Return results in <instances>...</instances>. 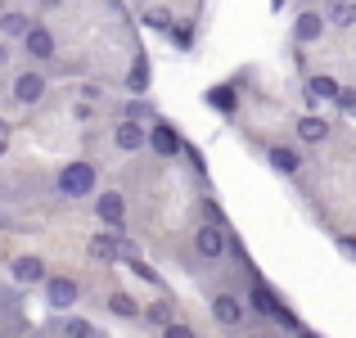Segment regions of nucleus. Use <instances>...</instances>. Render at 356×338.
<instances>
[{
	"label": "nucleus",
	"instance_id": "f257e3e1",
	"mask_svg": "<svg viewBox=\"0 0 356 338\" xmlns=\"http://www.w3.org/2000/svg\"><path fill=\"white\" fill-rule=\"evenodd\" d=\"M95 185H99V176L90 163H63L59 167V194L63 199H90Z\"/></svg>",
	"mask_w": 356,
	"mask_h": 338
},
{
	"label": "nucleus",
	"instance_id": "f03ea898",
	"mask_svg": "<svg viewBox=\"0 0 356 338\" xmlns=\"http://www.w3.org/2000/svg\"><path fill=\"white\" fill-rule=\"evenodd\" d=\"M194 252H199L203 261H221L226 257V234H221V225L203 221L199 230H194Z\"/></svg>",
	"mask_w": 356,
	"mask_h": 338
},
{
	"label": "nucleus",
	"instance_id": "7ed1b4c3",
	"mask_svg": "<svg viewBox=\"0 0 356 338\" xmlns=\"http://www.w3.org/2000/svg\"><path fill=\"white\" fill-rule=\"evenodd\" d=\"M41 284H45V303H50L54 312H68V307L77 303V280H68V275H54L50 280V275H45Z\"/></svg>",
	"mask_w": 356,
	"mask_h": 338
},
{
	"label": "nucleus",
	"instance_id": "20e7f679",
	"mask_svg": "<svg viewBox=\"0 0 356 338\" xmlns=\"http://www.w3.org/2000/svg\"><path fill=\"white\" fill-rule=\"evenodd\" d=\"M23 50L32 54V59H54V36H50V27H36V23H27V32H23Z\"/></svg>",
	"mask_w": 356,
	"mask_h": 338
},
{
	"label": "nucleus",
	"instance_id": "39448f33",
	"mask_svg": "<svg viewBox=\"0 0 356 338\" xmlns=\"http://www.w3.org/2000/svg\"><path fill=\"white\" fill-rule=\"evenodd\" d=\"M95 212H99V221L104 225H113V234H122V217H127V203H122V194L118 190H104L95 199Z\"/></svg>",
	"mask_w": 356,
	"mask_h": 338
},
{
	"label": "nucleus",
	"instance_id": "423d86ee",
	"mask_svg": "<svg viewBox=\"0 0 356 338\" xmlns=\"http://www.w3.org/2000/svg\"><path fill=\"white\" fill-rule=\"evenodd\" d=\"M212 316H217L226 330H239V325H243V303L235 293H217V298H212Z\"/></svg>",
	"mask_w": 356,
	"mask_h": 338
},
{
	"label": "nucleus",
	"instance_id": "0eeeda50",
	"mask_svg": "<svg viewBox=\"0 0 356 338\" xmlns=\"http://www.w3.org/2000/svg\"><path fill=\"white\" fill-rule=\"evenodd\" d=\"M248 303L257 307L261 316H270V321H289V312H284V307L275 303V293H270V289L261 284V280H252V289H248Z\"/></svg>",
	"mask_w": 356,
	"mask_h": 338
},
{
	"label": "nucleus",
	"instance_id": "6e6552de",
	"mask_svg": "<svg viewBox=\"0 0 356 338\" xmlns=\"http://www.w3.org/2000/svg\"><path fill=\"white\" fill-rule=\"evenodd\" d=\"M41 95H45V77L41 72H18L14 77V99L18 104H36Z\"/></svg>",
	"mask_w": 356,
	"mask_h": 338
},
{
	"label": "nucleus",
	"instance_id": "1a4fd4ad",
	"mask_svg": "<svg viewBox=\"0 0 356 338\" xmlns=\"http://www.w3.org/2000/svg\"><path fill=\"white\" fill-rule=\"evenodd\" d=\"M321 32H325V18L316 14V9L298 14V23H293V41H298V45H312V41H321Z\"/></svg>",
	"mask_w": 356,
	"mask_h": 338
},
{
	"label": "nucleus",
	"instance_id": "9d476101",
	"mask_svg": "<svg viewBox=\"0 0 356 338\" xmlns=\"http://www.w3.org/2000/svg\"><path fill=\"white\" fill-rule=\"evenodd\" d=\"M145 145L154 149L158 158H172L176 149H181V140H176V131L167 127V122H158V127H154V131H149V136H145Z\"/></svg>",
	"mask_w": 356,
	"mask_h": 338
},
{
	"label": "nucleus",
	"instance_id": "9b49d317",
	"mask_svg": "<svg viewBox=\"0 0 356 338\" xmlns=\"http://www.w3.org/2000/svg\"><path fill=\"white\" fill-rule=\"evenodd\" d=\"M113 145L122 154H136V149H145V131H140V122H122L113 131Z\"/></svg>",
	"mask_w": 356,
	"mask_h": 338
},
{
	"label": "nucleus",
	"instance_id": "f8f14e48",
	"mask_svg": "<svg viewBox=\"0 0 356 338\" xmlns=\"http://www.w3.org/2000/svg\"><path fill=\"white\" fill-rule=\"evenodd\" d=\"M14 280L18 284H41L45 280V261L41 257H18L14 261Z\"/></svg>",
	"mask_w": 356,
	"mask_h": 338
},
{
	"label": "nucleus",
	"instance_id": "ddd939ff",
	"mask_svg": "<svg viewBox=\"0 0 356 338\" xmlns=\"http://www.w3.org/2000/svg\"><path fill=\"white\" fill-rule=\"evenodd\" d=\"M90 257L95 261H122V243L113 234H95V239H90Z\"/></svg>",
	"mask_w": 356,
	"mask_h": 338
},
{
	"label": "nucleus",
	"instance_id": "4468645a",
	"mask_svg": "<svg viewBox=\"0 0 356 338\" xmlns=\"http://www.w3.org/2000/svg\"><path fill=\"white\" fill-rule=\"evenodd\" d=\"M298 136H302L307 145H321V140L330 136V122L316 118V113H312V118H298Z\"/></svg>",
	"mask_w": 356,
	"mask_h": 338
},
{
	"label": "nucleus",
	"instance_id": "2eb2a0df",
	"mask_svg": "<svg viewBox=\"0 0 356 338\" xmlns=\"http://www.w3.org/2000/svg\"><path fill=\"white\" fill-rule=\"evenodd\" d=\"M270 167L293 176L298 167H302V154H298V149H289V145H275V149H270Z\"/></svg>",
	"mask_w": 356,
	"mask_h": 338
},
{
	"label": "nucleus",
	"instance_id": "dca6fc26",
	"mask_svg": "<svg viewBox=\"0 0 356 338\" xmlns=\"http://www.w3.org/2000/svg\"><path fill=\"white\" fill-rule=\"evenodd\" d=\"M325 23L352 27V23H356V0H330V14H325Z\"/></svg>",
	"mask_w": 356,
	"mask_h": 338
},
{
	"label": "nucleus",
	"instance_id": "f3484780",
	"mask_svg": "<svg viewBox=\"0 0 356 338\" xmlns=\"http://www.w3.org/2000/svg\"><path fill=\"white\" fill-rule=\"evenodd\" d=\"M127 86L136 90V95H145V90H149V59H145V54H140V59L131 63V72H127Z\"/></svg>",
	"mask_w": 356,
	"mask_h": 338
},
{
	"label": "nucleus",
	"instance_id": "a211bd4d",
	"mask_svg": "<svg viewBox=\"0 0 356 338\" xmlns=\"http://www.w3.org/2000/svg\"><path fill=\"white\" fill-rule=\"evenodd\" d=\"M334 95H339V81L334 77H312L307 81V99H312V104L316 99H334Z\"/></svg>",
	"mask_w": 356,
	"mask_h": 338
},
{
	"label": "nucleus",
	"instance_id": "6ab92c4d",
	"mask_svg": "<svg viewBox=\"0 0 356 338\" xmlns=\"http://www.w3.org/2000/svg\"><path fill=\"white\" fill-rule=\"evenodd\" d=\"M108 312H113V316H122V321H140V307L131 303L127 293H113V298H108Z\"/></svg>",
	"mask_w": 356,
	"mask_h": 338
},
{
	"label": "nucleus",
	"instance_id": "aec40b11",
	"mask_svg": "<svg viewBox=\"0 0 356 338\" xmlns=\"http://www.w3.org/2000/svg\"><path fill=\"white\" fill-rule=\"evenodd\" d=\"M0 32L5 36H23L27 32V14H0Z\"/></svg>",
	"mask_w": 356,
	"mask_h": 338
},
{
	"label": "nucleus",
	"instance_id": "412c9836",
	"mask_svg": "<svg viewBox=\"0 0 356 338\" xmlns=\"http://www.w3.org/2000/svg\"><path fill=\"white\" fill-rule=\"evenodd\" d=\"M149 321H154V325H167V321H172V303H167V298H158V303L154 307H149Z\"/></svg>",
	"mask_w": 356,
	"mask_h": 338
},
{
	"label": "nucleus",
	"instance_id": "4be33fe9",
	"mask_svg": "<svg viewBox=\"0 0 356 338\" xmlns=\"http://www.w3.org/2000/svg\"><path fill=\"white\" fill-rule=\"evenodd\" d=\"M90 334H95V330H90L86 321H68V325H63V338H90Z\"/></svg>",
	"mask_w": 356,
	"mask_h": 338
},
{
	"label": "nucleus",
	"instance_id": "5701e85b",
	"mask_svg": "<svg viewBox=\"0 0 356 338\" xmlns=\"http://www.w3.org/2000/svg\"><path fill=\"white\" fill-rule=\"evenodd\" d=\"M163 338H194V330H190V325H176V321H167V325H163Z\"/></svg>",
	"mask_w": 356,
	"mask_h": 338
},
{
	"label": "nucleus",
	"instance_id": "b1692460",
	"mask_svg": "<svg viewBox=\"0 0 356 338\" xmlns=\"http://www.w3.org/2000/svg\"><path fill=\"white\" fill-rule=\"evenodd\" d=\"M208 104H217V108H235V99H230V90H212V95H208Z\"/></svg>",
	"mask_w": 356,
	"mask_h": 338
},
{
	"label": "nucleus",
	"instance_id": "393cba45",
	"mask_svg": "<svg viewBox=\"0 0 356 338\" xmlns=\"http://www.w3.org/2000/svg\"><path fill=\"white\" fill-rule=\"evenodd\" d=\"M334 104H339V108H356V90H343V86H339V95H334Z\"/></svg>",
	"mask_w": 356,
	"mask_h": 338
},
{
	"label": "nucleus",
	"instance_id": "a878e982",
	"mask_svg": "<svg viewBox=\"0 0 356 338\" xmlns=\"http://www.w3.org/2000/svg\"><path fill=\"white\" fill-rule=\"evenodd\" d=\"M140 118H149V104H127V122H140Z\"/></svg>",
	"mask_w": 356,
	"mask_h": 338
},
{
	"label": "nucleus",
	"instance_id": "bb28decb",
	"mask_svg": "<svg viewBox=\"0 0 356 338\" xmlns=\"http://www.w3.org/2000/svg\"><path fill=\"white\" fill-rule=\"evenodd\" d=\"M343 248H348V252H352V257H356V239H343Z\"/></svg>",
	"mask_w": 356,
	"mask_h": 338
},
{
	"label": "nucleus",
	"instance_id": "cd10ccee",
	"mask_svg": "<svg viewBox=\"0 0 356 338\" xmlns=\"http://www.w3.org/2000/svg\"><path fill=\"white\" fill-rule=\"evenodd\" d=\"M5 59H9V45H0V68H5Z\"/></svg>",
	"mask_w": 356,
	"mask_h": 338
},
{
	"label": "nucleus",
	"instance_id": "c85d7f7f",
	"mask_svg": "<svg viewBox=\"0 0 356 338\" xmlns=\"http://www.w3.org/2000/svg\"><path fill=\"white\" fill-rule=\"evenodd\" d=\"M0 154H5V136H0Z\"/></svg>",
	"mask_w": 356,
	"mask_h": 338
},
{
	"label": "nucleus",
	"instance_id": "c756f323",
	"mask_svg": "<svg viewBox=\"0 0 356 338\" xmlns=\"http://www.w3.org/2000/svg\"><path fill=\"white\" fill-rule=\"evenodd\" d=\"M270 5H275V9H280V5H284V0H270Z\"/></svg>",
	"mask_w": 356,
	"mask_h": 338
},
{
	"label": "nucleus",
	"instance_id": "7c9ffc66",
	"mask_svg": "<svg viewBox=\"0 0 356 338\" xmlns=\"http://www.w3.org/2000/svg\"><path fill=\"white\" fill-rule=\"evenodd\" d=\"M302 338H316V334H302Z\"/></svg>",
	"mask_w": 356,
	"mask_h": 338
}]
</instances>
